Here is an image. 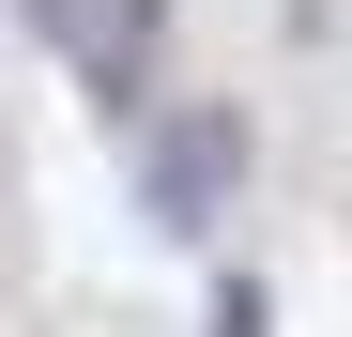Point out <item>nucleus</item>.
Instances as JSON below:
<instances>
[{"instance_id": "obj_1", "label": "nucleus", "mask_w": 352, "mask_h": 337, "mask_svg": "<svg viewBox=\"0 0 352 337\" xmlns=\"http://www.w3.org/2000/svg\"><path fill=\"white\" fill-rule=\"evenodd\" d=\"M230 153H245V138H230L214 107H199V123L153 153V215H168V230H214V184H230Z\"/></svg>"}, {"instance_id": "obj_2", "label": "nucleus", "mask_w": 352, "mask_h": 337, "mask_svg": "<svg viewBox=\"0 0 352 337\" xmlns=\"http://www.w3.org/2000/svg\"><path fill=\"white\" fill-rule=\"evenodd\" d=\"M214 337H261V292H230V307H214Z\"/></svg>"}]
</instances>
